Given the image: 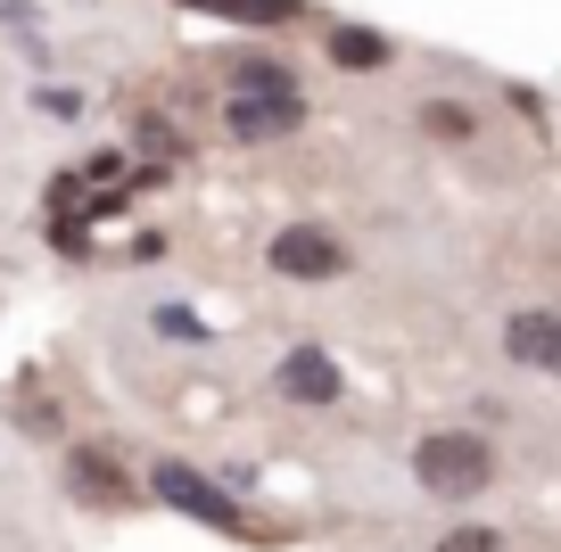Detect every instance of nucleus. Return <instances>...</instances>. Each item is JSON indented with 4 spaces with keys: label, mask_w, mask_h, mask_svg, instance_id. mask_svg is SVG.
I'll use <instances>...</instances> for the list:
<instances>
[{
    "label": "nucleus",
    "mask_w": 561,
    "mask_h": 552,
    "mask_svg": "<svg viewBox=\"0 0 561 552\" xmlns=\"http://www.w3.org/2000/svg\"><path fill=\"white\" fill-rule=\"evenodd\" d=\"M158 330H165V338H198V322H191L182 306H165V313H158Z\"/></svg>",
    "instance_id": "nucleus-14"
},
{
    "label": "nucleus",
    "mask_w": 561,
    "mask_h": 552,
    "mask_svg": "<svg viewBox=\"0 0 561 552\" xmlns=\"http://www.w3.org/2000/svg\"><path fill=\"white\" fill-rule=\"evenodd\" d=\"M264 264H273L280 280H339L347 273V248L322 223H280L273 240H264Z\"/></svg>",
    "instance_id": "nucleus-4"
},
{
    "label": "nucleus",
    "mask_w": 561,
    "mask_h": 552,
    "mask_svg": "<svg viewBox=\"0 0 561 552\" xmlns=\"http://www.w3.org/2000/svg\"><path fill=\"white\" fill-rule=\"evenodd\" d=\"M207 18H240V25H289L298 18V0H191Z\"/></svg>",
    "instance_id": "nucleus-9"
},
{
    "label": "nucleus",
    "mask_w": 561,
    "mask_h": 552,
    "mask_svg": "<svg viewBox=\"0 0 561 552\" xmlns=\"http://www.w3.org/2000/svg\"><path fill=\"white\" fill-rule=\"evenodd\" d=\"M140 149L165 165V157H182V140H174V124H165V116H140Z\"/></svg>",
    "instance_id": "nucleus-11"
},
{
    "label": "nucleus",
    "mask_w": 561,
    "mask_h": 552,
    "mask_svg": "<svg viewBox=\"0 0 561 552\" xmlns=\"http://www.w3.org/2000/svg\"><path fill=\"white\" fill-rule=\"evenodd\" d=\"M331 67H347V74L388 67V34H371V25H331Z\"/></svg>",
    "instance_id": "nucleus-8"
},
{
    "label": "nucleus",
    "mask_w": 561,
    "mask_h": 552,
    "mask_svg": "<svg viewBox=\"0 0 561 552\" xmlns=\"http://www.w3.org/2000/svg\"><path fill=\"white\" fill-rule=\"evenodd\" d=\"M67 486L83 503H133V479H124V462L107 446H75L67 453Z\"/></svg>",
    "instance_id": "nucleus-7"
},
{
    "label": "nucleus",
    "mask_w": 561,
    "mask_h": 552,
    "mask_svg": "<svg viewBox=\"0 0 561 552\" xmlns=\"http://www.w3.org/2000/svg\"><path fill=\"white\" fill-rule=\"evenodd\" d=\"M438 552H504V536H495V528H446Z\"/></svg>",
    "instance_id": "nucleus-10"
},
{
    "label": "nucleus",
    "mask_w": 561,
    "mask_h": 552,
    "mask_svg": "<svg viewBox=\"0 0 561 552\" xmlns=\"http://www.w3.org/2000/svg\"><path fill=\"white\" fill-rule=\"evenodd\" d=\"M413 479H421V495H438V503H471L495 486V446L479 429H430L413 446Z\"/></svg>",
    "instance_id": "nucleus-2"
},
{
    "label": "nucleus",
    "mask_w": 561,
    "mask_h": 552,
    "mask_svg": "<svg viewBox=\"0 0 561 552\" xmlns=\"http://www.w3.org/2000/svg\"><path fill=\"white\" fill-rule=\"evenodd\" d=\"M421 124H430V133H446V140L471 133V116H462V107H446V100H430V116H421Z\"/></svg>",
    "instance_id": "nucleus-12"
},
{
    "label": "nucleus",
    "mask_w": 561,
    "mask_h": 552,
    "mask_svg": "<svg viewBox=\"0 0 561 552\" xmlns=\"http://www.w3.org/2000/svg\"><path fill=\"white\" fill-rule=\"evenodd\" d=\"M504 355L520 363V371L561 380V313H553V306H520V313L504 322Z\"/></svg>",
    "instance_id": "nucleus-5"
},
{
    "label": "nucleus",
    "mask_w": 561,
    "mask_h": 552,
    "mask_svg": "<svg viewBox=\"0 0 561 552\" xmlns=\"http://www.w3.org/2000/svg\"><path fill=\"white\" fill-rule=\"evenodd\" d=\"M224 133L264 149V140H289L306 133V91L280 58H240L231 67V100H224Z\"/></svg>",
    "instance_id": "nucleus-1"
},
{
    "label": "nucleus",
    "mask_w": 561,
    "mask_h": 552,
    "mask_svg": "<svg viewBox=\"0 0 561 552\" xmlns=\"http://www.w3.org/2000/svg\"><path fill=\"white\" fill-rule=\"evenodd\" d=\"M34 107H42V116H75V107H83V91H34Z\"/></svg>",
    "instance_id": "nucleus-13"
},
{
    "label": "nucleus",
    "mask_w": 561,
    "mask_h": 552,
    "mask_svg": "<svg viewBox=\"0 0 561 552\" xmlns=\"http://www.w3.org/2000/svg\"><path fill=\"white\" fill-rule=\"evenodd\" d=\"M273 388L289 404H339V388H347V380H339V363L322 355V346H289V355L273 363Z\"/></svg>",
    "instance_id": "nucleus-6"
},
{
    "label": "nucleus",
    "mask_w": 561,
    "mask_h": 552,
    "mask_svg": "<svg viewBox=\"0 0 561 552\" xmlns=\"http://www.w3.org/2000/svg\"><path fill=\"white\" fill-rule=\"evenodd\" d=\"M149 495H158L165 511H182V519H198V528H215V536H248V511L207 479V470H191V462H158V470H149Z\"/></svg>",
    "instance_id": "nucleus-3"
}]
</instances>
